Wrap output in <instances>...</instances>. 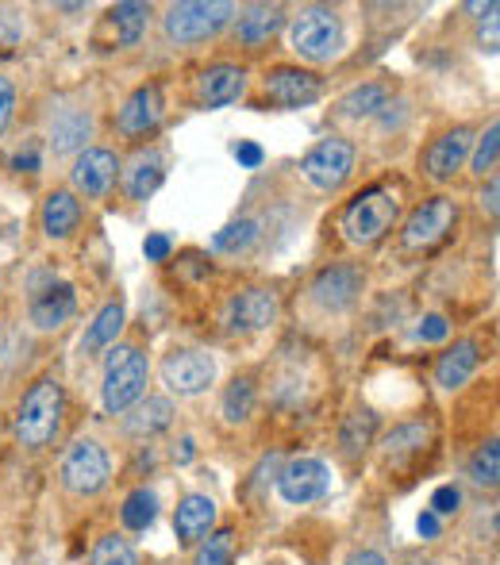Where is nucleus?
<instances>
[{
	"label": "nucleus",
	"mask_w": 500,
	"mask_h": 565,
	"mask_svg": "<svg viewBox=\"0 0 500 565\" xmlns=\"http://www.w3.org/2000/svg\"><path fill=\"white\" fill-rule=\"evenodd\" d=\"M401 212H404V201H401V189L389 185V181H374L366 185L362 193H354L351 201L343 204L339 212V231L351 246H377L381 238L389 235L396 224H401Z\"/></svg>",
	"instance_id": "obj_1"
},
{
	"label": "nucleus",
	"mask_w": 500,
	"mask_h": 565,
	"mask_svg": "<svg viewBox=\"0 0 500 565\" xmlns=\"http://www.w3.org/2000/svg\"><path fill=\"white\" fill-rule=\"evenodd\" d=\"M66 419V388L54 373H43L28 385L15 404V439L23 450H46Z\"/></svg>",
	"instance_id": "obj_2"
},
{
	"label": "nucleus",
	"mask_w": 500,
	"mask_h": 565,
	"mask_svg": "<svg viewBox=\"0 0 500 565\" xmlns=\"http://www.w3.org/2000/svg\"><path fill=\"white\" fill-rule=\"evenodd\" d=\"M289 46L297 51V58L323 66L336 62L347 51V23L339 15V8L331 4H305L289 15Z\"/></svg>",
	"instance_id": "obj_3"
},
{
	"label": "nucleus",
	"mask_w": 500,
	"mask_h": 565,
	"mask_svg": "<svg viewBox=\"0 0 500 565\" xmlns=\"http://www.w3.org/2000/svg\"><path fill=\"white\" fill-rule=\"evenodd\" d=\"M150 385V354L135 342H120L105 358V385H100V404L108 416H127L135 404L147 396Z\"/></svg>",
	"instance_id": "obj_4"
},
{
	"label": "nucleus",
	"mask_w": 500,
	"mask_h": 565,
	"mask_svg": "<svg viewBox=\"0 0 500 565\" xmlns=\"http://www.w3.org/2000/svg\"><path fill=\"white\" fill-rule=\"evenodd\" d=\"M240 4L232 0H181L162 15V35L170 46H201L232 28Z\"/></svg>",
	"instance_id": "obj_5"
},
{
	"label": "nucleus",
	"mask_w": 500,
	"mask_h": 565,
	"mask_svg": "<svg viewBox=\"0 0 500 565\" xmlns=\"http://www.w3.org/2000/svg\"><path fill=\"white\" fill-rule=\"evenodd\" d=\"M58 481H62V489L77 500L100 497V492L108 489V481H113L108 450L100 447L97 439H74L58 461Z\"/></svg>",
	"instance_id": "obj_6"
},
{
	"label": "nucleus",
	"mask_w": 500,
	"mask_h": 565,
	"mask_svg": "<svg viewBox=\"0 0 500 565\" xmlns=\"http://www.w3.org/2000/svg\"><path fill=\"white\" fill-rule=\"evenodd\" d=\"M455 224H458V201H455V196H447V193L427 196V201H419L416 209L408 212V220H404L401 250L404 254L435 250L439 243H447Z\"/></svg>",
	"instance_id": "obj_7"
},
{
	"label": "nucleus",
	"mask_w": 500,
	"mask_h": 565,
	"mask_svg": "<svg viewBox=\"0 0 500 565\" xmlns=\"http://www.w3.org/2000/svg\"><path fill=\"white\" fill-rule=\"evenodd\" d=\"M362 292H366V269L359 262H331L308 285V300L320 308L323 316H347L359 308Z\"/></svg>",
	"instance_id": "obj_8"
},
{
	"label": "nucleus",
	"mask_w": 500,
	"mask_h": 565,
	"mask_svg": "<svg viewBox=\"0 0 500 565\" xmlns=\"http://www.w3.org/2000/svg\"><path fill=\"white\" fill-rule=\"evenodd\" d=\"M354 162H359V147L347 135H328L320 139L305 158H300V173L305 181H312L320 193H339L351 181Z\"/></svg>",
	"instance_id": "obj_9"
},
{
	"label": "nucleus",
	"mask_w": 500,
	"mask_h": 565,
	"mask_svg": "<svg viewBox=\"0 0 500 565\" xmlns=\"http://www.w3.org/2000/svg\"><path fill=\"white\" fill-rule=\"evenodd\" d=\"M474 139H478V131L470 124H455L447 131H439L419 154V173L427 181H435V185H450L462 173V166L470 162Z\"/></svg>",
	"instance_id": "obj_10"
},
{
	"label": "nucleus",
	"mask_w": 500,
	"mask_h": 565,
	"mask_svg": "<svg viewBox=\"0 0 500 565\" xmlns=\"http://www.w3.org/2000/svg\"><path fill=\"white\" fill-rule=\"evenodd\" d=\"M323 97V77L308 66H274L262 77V100L277 113H297Z\"/></svg>",
	"instance_id": "obj_11"
},
{
	"label": "nucleus",
	"mask_w": 500,
	"mask_h": 565,
	"mask_svg": "<svg viewBox=\"0 0 500 565\" xmlns=\"http://www.w3.org/2000/svg\"><path fill=\"white\" fill-rule=\"evenodd\" d=\"M162 385L178 396H201L216 381V358L201 347H173L158 365Z\"/></svg>",
	"instance_id": "obj_12"
},
{
	"label": "nucleus",
	"mask_w": 500,
	"mask_h": 565,
	"mask_svg": "<svg viewBox=\"0 0 500 565\" xmlns=\"http://www.w3.org/2000/svg\"><path fill=\"white\" fill-rule=\"evenodd\" d=\"M77 312V289L54 274H39L28 297V320L35 331H58Z\"/></svg>",
	"instance_id": "obj_13"
},
{
	"label": "nucleus",
	"mask_w": 500,
	"mask_h": 565,
	"mask_svg": "<svg viewBox=\"0 0 500 565\" xmlns=\"http://www.w3.org/2000/svg\"><path fill=\"white\" fill-rule=\"evenodd\" d=\"M243 93H247V66H240V62H212V66H204L196 74L193 105L204 108V113H216V108L243 100Z\"/></svg>",
	"instance_id": "obj_14"
},
{
	"label": "nucleus",
	"mask_w": 500,
	"mask_h": 565,
	"mask_svg": "<svg viewBox=\"0 0 500 565\" xmlns=\"http://www.w3.org/2000/svg\"><path fill=\"white\" fill-rule=\"evenodd\" d=\"M331 492V469L320 458H292L289 466L277 473V497L292 508L316 504Z\"/></svg>",
	"instance_id": "obj_15"
},
{
	"label": "nucleus",
	"mask_w": 500,
	"mask_h": 565,
	"mask_svg": "<svg viewBox=\"0 0 500 565\" xmlns=\"http://www.w3.org/2000/svg\"><path fill=\"white\" fill-rule=\"evenodd\" d=\"M281 316V300L266 285H247L227 300V328L240 331V335H254V331H266Z\"/></svg>",
	"instance_id": "obj_16"
},
{
	"label": "nucleus",
	"mask_w": 500,
	"mask_h": 565,
	"mask_svg": "<svg viewBox=\"0 0 500 565\" xmlns=\"http://www.w3.org/2000/svg\"><path fill=\"white\" fill-rule=\"evenodd\" d=\"M162 119H166V93L158 82H147L120 105V113H116V131H120L124 139H147V135H155L158 127H162Z\"/></svg>",
	"instance_id": "obj_17"
},
{
	"label": "nucleus",
	"mask_w": 500,
	"mask_h": 565,
	"mask_svg": "<svg viewBox=\"0 0 500 565\" xmlns=\"http://www.w3.org/2000/svg\"><path fill=\"white\" fill-rule=\"evenodd\" d=\"M120 181V158L108 147H85L82 154L74 158V170H70V185L74 193L89 196V201H100L108 196Z\"/></svg>",
	"instance_id": "obj_18"
},
{
	"label": "nucleus",
	"mask_w": 500,
	"mask_h": 565,
	"mask_svg": "<svg viewBox=\"0 0 500 565\" xmlns=\"http://www.w3.org/2000/svg\"><path fill=\"white\" fill-rule=\"evenodd\" d=\"M435 447V424L432 419H408L396 424L393 431L381 439V466L385 469H408Z\"/></svg>",
	"instance_id": "obj_19"
},
{
	"label": "nucleus",
	"mask_w": 500,
	"mask_h": 565,
	"mask_svg": "<svg viewBox=\"0 0 500 565\" xmlns=\"http://www.w3.org/2000/svg\"><path fill=\"white\" fill-rule=\"evenodd\" d=\"M285 23H289V8L285 4H240L232 31H235V43L247 46V51H258L269 39L281 35Z\"/></svg>",
	"instance_id": "obj_20"
},
{
	"label": "nucleus",
	"mask_w": 500,
	"mask_h": 565,
	"mask_svg": "<svg viewBox=\"0 0 500 565\" xmlns=\"http://www.w3.org/2000/svg\"><path fill=\"white\" fill-rule=\"evenodd\" d=\"M216 520H220L216 500L209 492H185L178 500V508H173V535H178L181 546L193 551L201 539H209L216 531Z\"/></svg>",
	"instance_id": "obj_21"
},
{
	"label": "nucleus",
	"mask_w": 500,
	"mask_h": 565,
	"mask_svg": "<svg viewBox=\"0 0 500 565\" xmlns=\"http://www.w3.org/2000/svg\"><path fill=\"white\" fill-rule=\"evenodd\" d=\"M150 20H155V8L142 4V0H120L105 12L100 20V31H108V46L116 51H127V46H139L142 35L150 31Z\"/></svg>",
	"instance_id": "obj_22"
},
{
	"label": "nucleus",
	"mask_w": 500,
	"mask_h": 565,
	"mask_svg": "<svg viewBox=\"0 0 500 565\" xmlns=\"http://www.w3.org/2000/svg\"><path fill=\"white\" fill-rule=\"evenodd\" d=\"M93 139V113L82 105L54 108L51 124H46V147L54 154H82Z\"/></svg>",
	"instance_id": "obj_23"
},
{
	"label": "nucleus",
	"mask_w": 500,
	"mask_h": 565,
	"mask_svg": "<svg viewBox=\"0 0 500 565\" xmlns=\"http://www.w3.org/2000/svg\"><path fill=\"white\" fill-rule=\"evenodd\" d=\"M124 189L131 201H150L158 193V185L166 181V154L158 147H142L135 150V158L127 162V170L120 166Z\"/></svg>",
	"instance_id": "obj_24"
},
{
	"label": "nucleus",
	"mask_w": 500,
	"mask_h": 565,
	"mask_svg": "<svg viewBox=\"0 0 500 565\" xmlns=\"http://www.w3.org/2000/svg\"><path fill=\"white\" fill-rule=\"evenodd\" d=\"M481 365V342L478 339H458L455 347H447L435 362V385L439 388H462L466 381L478 373Z\"/></svg>",
	"instance_id": "obj_25"
},
{
	"label": "nucleus",
	"mask_w": 500,
	"mask_h": 565,
	"mask_svg": "<svg viewBox=\"0 0 500 565\" xmlns=\"http://www.w3.org/2000/svg\"><path fill=\"white\" fill-rule=\"evenodd\" d=\"M393 97H396V85L374 77V82H362V85H354L351 93H343V97L336 100V116H343V119H377L389 105H393Z\"/></svg>",
	"instance_id": "obj_26"
},
{
	"label": "nucleus",
	"mask_w": 500,
	"mask_h": 565,
	"mask_svg": "<svg viewBox=\"0 0 500 565\" xmlns=\"http://www.w3.org/2000/svg\"><path fill=\"white\" fill-rule=\"evenodd\" d=\"M82 201H77L74 189H51L39 209V227H43L46 238H70L77 227H82Z\"/></svg>",
	"instance_id": "obj_27"
},
{
	"label": "nucleus",
	"mask_w": 500,
	"mask_h": 565,
	"mask_svg": "<svg viewBox=\"0 0 500 565\" xmlns=\"http://www.w3.org/2000/svg\"><path fill=\"white\" fill-rule=\"evenodd\" d=\"M374 439H377V412L374 408H351L343 419H339L336 443L347 461L366 458L370 447H374Z\"/></svg>",
	"instance_id": "obj_28"
},
{
	"label": "nucleus",
	"mask_w": 500,
	"mask_h": 565,
	"mask_svg": "<svg viewBox=\"0 0 500 565\" xmlns=\"http://www.w3.org/2000/svg\"><path fill=\"white\" fill-rule=\"evenodd\" d=\"M173 416H178V408H173L170 396H142V401L127 412L124 431L131 435V439H155V435L170 431Z\"/></svg>",
	"instance_id": "obj_29"
},
{
	"label": "nucleus",
	"mask_w": 500,
	"mask_h": 565,
	"mask_svg": "<svg viewBox=\"0 0 500 565\" xmlns=\"http://www.w3.org/2000/svg\"><path fill=\"white\" fill-rule=\"evenodd\" d=\"M124 320H127L124 297H113L105 308H100L97 316H93L89 331H85V339H82L85 354H100V350L116 347V339H120V331H124Z\"/></svg>",
	"instance_id": "obj_30"
},
{
	"label": "nucleus",
	"mask_w": 500,
	"mask_h": 565,
	"mask_svg": "<svg viewBox=\"0 0 500 565\" xmlns=\"http://www.w3.org/2000/svg\"><path fill=\"white\" fill-rule=\"evenodd\" d=\"M254 408H258V381H254V373H240V377L227 381L224 396H220V416H224V424H232V427L247 424L254 416Z\"/></svg>",
	"instance_id": "obj_31"
},
{
	"label": "nucleus",
	"mask_w": 500,
	"mask_h": 565,
	"mask_svg": "<svg viewBox=\"0 0 500 565\" xmlns=\"http://www.w3.org/2000/svg\"><path fill=\"white\" fill-rule=\"evenodd\" d=\"M158 520V492L147 489V484H139V489L127 492L124 508H120V523L127 531H135V535H142V531H150Z\"/></svg>",
	"instance_id": "obj_32"
},
{
	"label": "nucleus",
	"mask_w": 500,
	"mask_h": 565,
	"mask_svg": "<svg viewBox=\"0 0 500 565\" xmlns=\"http://www.w3.org/2000/svg\"><path fill=\"white\" fill-rule=\"evenodd\" d=\"M258 235H262L258 220L240 216V220H232V224H224L216 235H212V250H216V254H243V250H251V246L258 243Z\"/></svg>",
	"instance_id": "obj_33"
},
{
	"label": "nucleus",
	"mask_w": 500,
	"mask_h": 565,
	"mask_svg": "<svg viewBox=\"0 0 500 565\" xmlns=\"http://www.w3.org/2000/svg\"><path fill=\"white\" fill-rule=\"evenodd\" d=\"M235 546H240L235 531L216 527L209 539H201V543L193 546V565H235Z\"/></svg>",
	"instance_id": "obj_34"
},
{
	"label": "nucleus",
	"mask_w": 500,
	"mask_h": 565,
	"mask_svg": "<svg viewBox=\"0 0 500 565\" xmlns=\"http://www.w3.org/2000/svg\"><path fill=\"white\" fill-rule=\"evenodd\" d=\"M466 473H470V481L478 484V489H489L493 492L500 484V447L497 439L481 443L478 450H474V458L466 461Z\"/></svg>",
	"instance_id": "obj_35"
},
{
	"label": "nucleus",
	"mask_w": 500,
	"mask_h": 565,
	"mask_svg": "<svg viewBox=\"0 0 500 565\" xmlns=\"http://www.w3.org/2000/svg\"><path fill=\"white\" fill-rule=\"evenodd\" d=\"M497 158H500V124H497V119H489L486 131H478V139H474L470 170L478 173V178H493Z\"/></svg>",
	"instance_id": "obj_36"
},
{
	"label": "nucleus",
	"mask_w": 500,
	"mask_h": 565,
	"mask_svg": "<svg viewBox=\"0 0 500 565\" xmlns=\"http://www.w3.org/2000/svg\"><path fill=\"white\" fill-rule=\"evenodd\" d=\"M89 565H139V554H135L131 539H124L120 531H108L93 543Z\"/></svg>",
	"instance_id": "obj_37"
},
{
	"label": "nucleus",
	"mask_w": 500,
	"mask_h": 565,
	"mask_svg": "<svg viewBox=\"0 0 500 565\" xmlns=\"http://www.w3.org/2000/svg\"><path fill=\"white\" fill-rule=\"evenodd\" d=\"M458 508H462V489H458V484H439V489L432 492V508H427V512H435L443 520V515H455Z\"/></svg>",
	"instance_id": "obj_38"
},
{
	"label": "nucleus",
	"mask_w": 500,
	"mask_h": 565,
	"mask_svg": "<svg viewBox=\"0 0 500 565\" xmlns=\"http://www.w3.org/2000/svg\"><path fill=\"white\" fill-rule=\"evenodd\" d=\"M447 335H450V323H447V316H439V312H427L416 328L419 342H443Z\"/></svg>",
	"instance_id": "obj_39"
},
{
	"label": "nucleus",
	"mask_w": 500,
	"mask_h": 565,
	"mask_svg": "<svg viewBox=\"0 0 500 565\" xmlns=\"http://www.w3.org/2000/svg\"><path fill=\"white\" fill-rule=\"evenodd\" d=\"M39 166H43V147H39V139H31L28 147H20L12 154L15 173H39Z\"/></svg>",
	"instance_id": "obj_40"
},
{
	"label": "nucleus",
	"mask_w": 500,
	"mask_h": 565,
	"mask_svg": "<svg viewBox=\"0 0 500 565\" xmlns=\"http://www.w3.org/2000/svg\"><path fill=\"white\" fill-rule=\"evenodd\" d=\"M12 116H15V85L8 74H0V139H4Z\"/></svg>",
	"instance_id": "obj_41"
},
{
	"label": "nucleus",
	"mask_w": 500,
	"mask_h": 565,
	"mask_svg": "<svg viewBox=\"0 0 500 565\" xmlns=\"http://www.w3.org/2000/svg\"><path fill=\"white\" fill-rule=\"evenodd\" d=\"M232 154H235V162H240L243 170H258V166L266 162V150H262L258 142H251V139H240V142H235Z\"/></svg>",
	"instance_id": "obj_42"
},
{
	"label": "nucleus",
	"mask_w": 500,
	"mask_h": 565,
	"mask_svg": "<svg viewBox=\"0 0 500 565\" xmlns=\"http://www.w3.org/2000/svg\"><path fill=\"white\" fill-rule=\"evenodd\" d=\"M170 250H173V243H170V235H162V231H150L147 243H142L147 262H166V258H170Z\"/></svg>",
	"instance_id": "obj_43"
},
{
	"label": "nucleus",
	"mask_w": 500,
	"mask_h": 565,
	"mask_svg": "<svg viewBox=\"0 0 500 565\" xmlns=\"http://www.w3.org/2000/svg\"><path fill=\"white\" fill-rule=\"evenodd\" d=\"M497 196H500V181H497V173L493 178H486V185H481V193H478V204H481V212H489V220H497Z\"/></svg>",
	"instance_id": "obj_44"
},
{
	"label": "nucleus",
	"mask_w": 500,
	"mask_h": 565,
	"mask_svg": "<svg viewBox=\"0 0 500 565\" xmlns=\"http://www.w3.org/2000/svg\"><path fill=\"white\" fill-rule=\"evenodd\" d=\"M497 31H500V20H497V15H489V20L478 28V46H481V51L497 54Z\"/></svg>",
	"instance_id": "obj_45"
},
{
	"label": "nucleus",
	"mask_w": 500,
	"mask_h": 565,
	"mask_svg": "<svg viewBox=\"0 0 500 565\" xmlns=\"http://www.w3.org/2000/svg\"><path fill=\"white\" fill-rule=\"evenodd\" d=\"M343 565H389V558L381 551H374V546H362V551H354Z\"/></svg>",
	"instance_id": "obj_46"
},
{
	"label": "nucleus",
	"mask_w": 500,
	"mask_h": 565,
	"mask_svg": "<svg viewBox=\"0 0 500 565\" xmlns=\"http://www.w3.org/2000/svg\"><path fill=\"white\" fill-rule=\"evenodd\" d=\"M416 531H419V539H439V531H443V520L435 512H424L416 520Z\"/></svg>",
	"instance_id": "obj_47"
},
{
	"label": "nucleus",
	"mask_w": 500,
	"mask_h": 565,
	"mask_svg": "<svg viewBox=\"0 0 500 565\" xmlns=\"http://www.w3.org/2000/svg\"><path fill=\"white\" fill-rule=\"evenodd\" d=\"M193 458H196L193 439H189V435H181L178 447H173V461H178V466H189V461H193Z\"/></svg>",
	"instance_id": "obj_48"
}]
</instances>
